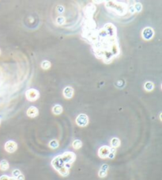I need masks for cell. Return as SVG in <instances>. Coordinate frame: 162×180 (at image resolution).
<instances>
[{"label":"cell","mask_w":162,"mask_h":180,"mask_svg":"<svg viewBox=\"0 0 162 180\" xmlns=\"http://www.w3.org/2000/svg\"><path fill=\"white\" fill-rule=\"evenodd\" d=\"M60 158H61L62 161L64 163L65 167L67 169H70L71 164L74 162L75 159H76V156L72 152H66L62 154V155H60Z\"/></svg>","instance_id":"6da1fadb"},{"label":"cell","mask_w":162,"mask_h":180,"mask_svg":"<svg viewBox=\"0 0 162 180\" xmlns=\"http://www.w3.org/2000/svg\"><path fill=\"white\" fill-rule=\"evenodd\" d=\"M25 97L29 101L34 102L38 99V98L40 97V93L37 90L34 89V88H30L25 92Z\"/></svg>","instance_id":"7a4b0ae2"},{"label":"cell","mask_w":162,"mask_h":180,"mask_svg":"<svg viewBox=\"0 0 162 180\" xmlns=\"http://www.w3.org/2000/svg\"><path fill=\"white\" fill-rule=\"evenodd\" d=\"M52 166L57 171H59V170L62 169L63 168H66L64 163L62 161L61 158H60V156H57L52 159Z\"/></svg>","instance_id":"3957f363"},{"label":"cell","mask_w":162,"mask_h":180,"mask_svg":"<svg viewBox=\"0 0 162 180\" xmlns=\"http://www.w3.org/2000/svg\"><path fill=\"white\" fill-rule=\"evenodd\" d=\"M76 123L80 127H85V126H86L89 124V117L86 114H80V115L77 117Z\"/></svg>","instance_id":"277c9868"},{"label":"cell","mask_w":162,"mask_h":180,"mask_svg":"<svg viewBox=\"0 0 162 180\" xmlns=\"http://www.w3.org/2000/svg\"><path fill=\"white\" fill-rule=\"evenodd\" d=\"M5 150L9 153H14L18 149V144L14 140H8L5 144Z\"/></svg>","instance_id":"5b68a950"},{"label":"cell","mask_w":162,"mask_h":180,"mask_svg":"<svg viewBox=\"0 0 162 180\" xmlns=\"http://www.w3.org/2000/svg\"><path fill=\"white\" fill-rule=\"evenodd\" d=\"M110 150H111V147L107 146V145H104V146L100 148L99 150H98V156L101 159H106V158L108 157Z\"/></svg>","instance_id":"8992f818"},{"label":"cell","mask_w":162,"mask_h":180,"mask_svg":"<svg viewBox=\"0 0 162 180\" xmlns=\"http://www.w3.org/2000/svg\"><path fill=\"white\" fill-rule=\"evenodd\" d=\"M153 30L152 28L146 27L142 31V37L145 40H150L153 37Z\"/></svg>","instance_id":"52a82bcc"},{"label":"cell","mask_w":162,"mask_h":180,"mask_svg":"<svg viewBox=\"0 0 162 180\" xmlns=\"http://www.w3.org/2000/svg\"><path fill=\"white\" fill-rule=\"evenodd\" d=\"M26 114H27V116H28V117L33 118V117H36L37 115H38L39 110H38V109L37 108V107H30L27 110Z\"/></svg>","instance_id":"ba28073f"},{"label":"cell","mask_w":162,"mask_h":180,"mask_svg":"<svg viewBox=\"0 0 162 180\" xmlns=\"http://www.w3.org/2000/svg\"><path fill=\"white\" fill-rule=\"evenodd\" d=\"M74 89L71 87H66L63 90V95L67 99L71 98L74 96Z\"/></svg>","instance_id":"9c48e42d"},{"label":"cell","mask_w":162,"mask_h":180,"mask_svg":"<svg viewBox=\"0 0 162 180\" xmlns=\"http://www.w3.org/2000/svg\"><path fill=\"white\" fill-rule=\"evenodd\" d=\"M10 164L8 161L6 160V159H2V160L0 161V170L2 171H7L9 169Z\"/></svg>","instance_id":"30bf717a"},{"label":"cell","mask_w":162,"mask_h":180,"mask_svg":"<svg viewBox=\"0 0 162 180\" xmlns=\"http://www.w3.org/2000/svg\"><path fill=\"white\" fill-rule=\"evenodd\" d=\"M111 146L112 148L116 149L117 148L120 146V140L117 137H113V138L111 140Z\"/></svg>","instance_id":"8fae6325"},{"label":"cell","mask_w":162,"mask_h":180,"mask_svg":"<svg viewBox=\"0 0 162 180\" xmlns=\"http://www.w3.org/2000/svg\"><path fill=\"white\" fill-rule=\"evenodd\" d=\"M63 112V107L60 105H56L55 107H53L52 108V113L56 115H59V114H62Z\"/></svg>","instance_id":"7c38bea8"},{"label":"cell","mask_w":162,"mask_h":180,"mask_svg":"<svg viewBox=\"0 0 162 180\" xmlns=\"http://www.w3.org/2000/svg\"><path fill=\"white\" fill-rule=\"evenodd\" d=\"M144 88L146 91H153V88H154V85H153V83L152 82L148 81V82H146V83H145Z\"/></svg>","instance_id":"4fadbf2b"},{"label":"cell","mask_w":162,"mask_h":180,"mask_svg":"<svg viewBox=\"0 0 162 180\" xmlns=\"http://www.w3.org/2000/svg\"><path fill=\"white\" fill-rule=\"evenodd\" d=\"M82 146V142L80 140H74L72 143V147L74 149H81Z\"/></svg>","instance_id":"5bb4252c"},{"label":"cell","mask_w":162,"mask_h":180,"mask_svg":"<svg viewBox=\"0 0 162 180\" xmlns=\"http://www.w3.org/2000/svg\"><path fill=\"white\" fill-rule=\"evenodd\" d=\"M48 145L51 149H57L58 147H59V141H58L57 140H52L50 142H49Z\"/></svg>","instance_id":"9a60e30c"},{"label":"cell","mask_w":162,"mask_h":180,"mask_svg":"<svg viewBox=\"0 0 162 180\" xmlns=\"http://www.w3.org/2000/svg\"><path fill=\"white\" fill-rule=\"evenodd\" d=\"M58 172H59V175H62V176L66 177V176H67L68 175H69V169H67L66 168H63L62 169L59 170Z\"/></svg>","instance_id":"2e32d148"},{"label":"cell","mask_w":162,"mask_h":180,"mask_svg":"<svg viewBox=\"0 0 162 180\" xmlns=\"http://www.w3.org/2000/svg\"><path fill=\"white\" fill-rule=\"evenodd\" d=\"M41 67L43 69H45V70L46 69H48L51 67V63L49 61H47V60H44V61L42 62Z\"/></svg>","instance_id":"e0dca14e"},{"label":"cell","mask_w":162,"mask_h":180,"mask_svg":"<svg viewBox=\"0 0 162 180\" xmlns=\"http://www.w3.org/2000/svg\"><path fill=\"white\" fill-rule=\"evenodd\" d=\"M142 4L139 3V2L135 3L133 6V10L135 11H138V12H140V11H142Z\"/></svg>","instance_id":"ac0fdd59"},{"label":"cell","mask_w":162,"mask_h":180,"mask_svg":"<svg viewBox=\"0 0 162 180\" xmlns=\"http://www.w3.org/2000/svg\"><path fill=\"white\" fill-rule=\"evenodd\" d=\"M21 174V171H20V170L15 169L12 171V177H14V178H16L17 177L19 176Z\"/></svg>","instance_id":"d6986e66"},{"label":"cell","mask_w":162,"mask_h":180,"mask_svg":"<svg viewBox=\"0 0 162 180\" xmlns=\"http://www.w3.org/2000/svg\"><path fill=\"white\" fill-rule=\"evenodd\" d=\"M115 149H114V148H111V150H110V153L109 155H108V158H110V159H113L114 157H115Z\"/></svg>","instance_id":"ffe728a7"},{"label":"cell","mask_w":162,"mask_h":180,"mask_svg":"<svg viewBox=\"0 0 162 180\" xmlns=\"http://www.w3.org/2000/svg\"><path fill=\"white\" fill-rule=\"evenodd\" d=\"M56 22L59 25H63L65 23V18L61 16V17H58L57 19H56Z\"/></svg>","instance_id":"44dd1931"},{"label":"cell","mask_w":162,"mask_h":180,"mask_svg":"<svg viewBox=\"0 0 162 180\" xmlns=\"http://www.w3.org/2000/svg\"><path fill=\"white\" fill-rule=\"evenodd\" d=\"M100 178H105L107 176V171H103V170H100L99 173H98Z\"/></svg>","instance_id":"7402d4cb"},{"label":"cell","mask_w":162,"mask_h":180,"mask_svg":"<svg viewBox=\"0 0 162 180\" xmlns=\"http://www.w3.org/2000/svg\"><path fill=\"white\" fill-rule=\"evenodd\" d=\"M108 164H103L102 166H101V170H103V171H107L108 170Z\"/></svg>","instance_id":"603a6c76"},{"label":"cell","mask_w":162,"mask_h":180,"mask_svg":"<svg viewBox=\"0 0 162 180\" xmlns=\"http://www.w3.org/2000/svg\"><path fill=\"white\" fill-rule=\"evenodd\" d=\"M10 176L7 175H3L2 176H0V180H9Z\"/></svg>","instance_id":"cb8c5ba5"},{"label":"cell","mask_w":162,"mask_h":180,"mask_svg":"<svg viewBox=\"0 0 162 180\" xmlns=\"http://www.w3.org/2000/svg\"><path fill=\"white\" fill-rule=\"evenodd\" d=\"M57 9L59 13H63V11H64V7H63V6H58Z\"/></svg>","instance_id":"d4e9b609"},{"label":"cell","mask_w":162,"mask_h":180,"mask_svg":"<svg viewBox=\"0 0 162 180\" xmlns=\"http://www.w3.org/2000/svg\"><path fill=\"white\" fill-rule=\"evenodd\" d=\"M16 179H17V180H25L24 175H23V174H21V175H19V176L16 178Z\"/></svg>","instance_id":"484cf974"},{"label":"cell","mask_w":162,"mask_h":180,"mask_svg":"<svg viewBox=\"0 0 162 180\" xmlns=\"http://www.w3.org/2000/svg\"><path fill=\"white\" fill-rule=\"evenodd\" d=\"M9 180H17V179H16L15 178H14V177H10Z\"/></svg>","instance_id":"4316f807"},{"label":"cell","mask_w":162,"mask_h":180,"mask_svg":"<svg viewBox=\"0 0 162 180\" xmlns=\"http://www.w3.org/2000/svg\"><path fill=\"white\" fill-rule=\"evenodd\" d=\"M0 124H1V120H0Z\"/></svg>","instance_id":"83f0119b"},{"label":"cell","mask_w":162,"mask_h":180,"mask_svg":"<svg viewBox=\"0 0 162 180\" xmlns=\"http://www.w3.org/2000/svg\"><path fill=\"white\" fill-rule=\"evenodd\" d=\"M0 53H1V50H0Z\"/></svg>","instance_id":"f1b7e54d"}]
</instances>
